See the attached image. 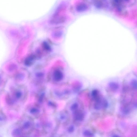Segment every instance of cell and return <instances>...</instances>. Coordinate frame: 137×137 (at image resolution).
Returning a JSON list of instances; mask_svg holds the SVG:
<instances>
[{"label":"cell","instance_id":"6da1fadb","mask_svg":"<svg viewBox=\"0 0 137 137\" xmlns=\"http://www.w3.org/2000/svg\"><path fill=\"white\" fill-rule=\"evenodd\" d=\"M27 89L23 85L13 87L6 96V101L9 105L17 107L21 105L26 100L27 97Z\"/></svg>","mask_w":137,"mask_h":137},{"label":"cell","instance_id":"8992f818","mask_svg":"<svg viewBox=\"0 0 137 137\" xmlns=\"http://www.w3.org/2000/svg\"><path fill=\"white\" fill-rule=\"evenodd\" d=\"M63 73L60 70H56L54 72L53 76L54 81L57 82H60L63 79Z\"/></svg>","mask_w":137,"mask_h":137},{"label":"cell","instance_id":"cb8c5ba5","mask_svg":"<svg viewBox=\"0 0 137 137\" xmlns=\"http://www.w3.org/2000/svg\"><path fill=\"white\" fill-rule=\"evenodd\" d=\"M112 137H119L120 136H119V135H115H115H113L112 136Z\"/></svg>","mask_w":137,"mask_h":137},{"label":"cell","instance_id":"603a6c76","mask_svg":"<svg viewBox=\"0 0 137 137\" xmlns=\"http://www.w3.org/2000/svg\"><path fill=\"white\" fill-rule=\"evenodd\" d=\"M75 128L73 125H71L68 128L67 131L68 133H73L75 130Z\"/></svg>","mask_w":137,"mask_h":137},{"label":"cell","instance_id":"2e32d148","mask_svg":"<svg viewBox=\"0 0 137 137\" xmlns=\"http://www.w3.org/2000/svg\"><path fill=\"white\" fill-rule=\"evenodd\" d=\"M83 135L85 137H93L94 135L90 131L88 130H85L83 131Z\"/></svg>","mask_w":137,"mask_h":137},{"label":"cell","instance_id":"ac0fdd59","mask_svg":"<svg viewBox=\"0 0 137 137\" xmlns=\"http://www.w3.org/2000/svg\"><path fill=\"white\" fill-rule=\"evenodd\" d=\"M79 104L75 102L70 107L71 110L73 112L77 110L78 109Z\"/></svg>","mask_w":137,"mask_h":137},{"label":"cell","instance_id":"5bb4252c","mask_svg":"<svg viewBox=\"0 0 137 137\" xmlns=\"http://www.w3.org/2000/svg\"><path fill=\"white\" fill-rule=\"evenodd\" d=\"M99 94V93L98 90H94L91 92V96H92V98L95 101L100 97Z\"/></svg>","mask_w":137,"mask_h":137},{"label":"cell","instance_id":"9a60e30c","mask_svg":"<svg viewBox=\"0 0 137 137\" xmlns=\"http://www.w3.org/2000/svg\"><path fill=\"white\" fill-rule=\"evenodd\" d=\"M6 116L4 114L3 112L1 111L0 112V122L1 126L5 124V123L6 122Z\"/></svg>","mask_w":137,"mask_h":137},{"label":"cell","instance_id":"30bf717a","mask_svg":"<svg viewBox=\"0 0 137 137\" xmlns=\"http://www.w3.org/2000/svg\"><path fill=\"white\" fill-rule=\"evenodd\" d=\"M106 1V0H93L94 5L96 7L99 9L104 6Z\"/></svg>","mask_w":137,"mask_h":137},{"label":"cell","instance_id":"5b68a950","mask_svg":"<svg viewBox=\"0 0 137 137\" xmlns=\"http://www.w3.org/2000/svg\"><path fill=\"white\" fill-rule=\"evenodd\" d=\"M46 93L45 88H42L37 94V103L42 106V105L47 99Z\"/></svg>","mask_w":137,"mask_h":137},{"label":"cell","instance_id":"e0dca14e","mask_svg":"<svg viewBox=\"0 0 137 137\" xmlns=\"http://www.w3.org/2000/svg\"><path fill=\"white\" fill-rule=\"evenodd\" d=\"M121 111L123 114L127 115L129 114L130 112V110L127 107H122L121 108Z\"/></svg>","mask_w":137,"mask_h":137},{"label":"cell","instance_id":"d4e9b609","mask_svg":"<svg viewBox=\"0 0 137 137\" xmlns=\"http://www.w3.org/2000/svg\"><path fill=\"white\" fill-rule=\"evenodd\" d=\"M135 107H137V103H136L135 105Z\"/></svg>","mask_w":137,"mask_h":137},{"label":"cell","instance_id":"4fadbf2b","mask_svg":"<svg viewBox=\"0 0 137 137\" xmlns=\"http://www.w3.org/2000/svg\"><path fill=\"white\" fill-rule=\"evenodd\" d=\"M35 58L34 56L33 55L29 56L25 60V65L28 66H29L32 65L34 62Z\"/></svg>","mask_w":137,"mask_h":137},{"label":"cell","instance_id":"d6986e66","mask_svg":"<svg viewBox=\"0 0 137 137\" xmlns=\"http://www.w3.org/2000/svg\"><path fill=\"white\" fill-rule=\"evenodd\" d=\"M82 86L79 83H76L73 86V90L75 92H77L79 91L82 88Z\"/></svg>","mask_w":137,"mask_h":137},{"label":"cell","instance_id":"7c38bea8","mask_svg":"<svg viewBox=\"0 0 137 137\" xmlns=\"http://www.w3.org/2000/svg\"><path fill=\"white\" fill-rule=\"evenodd\" d=\"M67 118L66 114L63 112H61L57 116V119L60 122H64L65 121Z\"/></svg>","mask_w":137,"mask_h":137},{"label":"cell","instance_id":"9c48e42d","mask_svg":"<svg viewBox=\"0 0 137 137\" xmlns=\"http://www.w3.org/2000/svg\"><path fill=\"white\" fill-rule=\"evenodd\" d=\"M88 8L87 4L84 2H80L77 5L76 9L78 12H81L86 10L88 9Z\"/></svg>","mask_w":137,"mask_h":137},{"label":"cell","instance_id":"8fae6325","mask_svg":"<svg viewBox=\"0 0 137 137\" xmlns=\"http://www.w3.org/2000/svg\"><path fill=\"white\" fill-rule=\"evenodd\" d=\"M108 86L110 89L112 91L117 90L119 88V85L118 83L114 82H111L109 83Z\"/></svg>","mask_w":137,"mask_h":137},{"label":"cell","instance_id":"7a4b0ae2","mask_svg":"<svg viewBox=\"0 0 137 137\" xmlns=\"http://www.w3.org/2000/svg\"><path fill=\"white\" fill-rule=\"evenodd\" d=\"M34 119L24 114L19 120L17 125L26 136L30 135L33 132L34 129Z\"/></svg>","mask_w":137,"mask_h":137},{"label":"cell","instance_id":"277c9868","mask_svg":"<svg viewBox=\"0 0 137 137\" xmlns=\"http://www.w3.org/2000/svg\"><path fill=\"white\" fill-rule=\"evenodd\" d=\"M65 10V5H61L58 7L50 21L52 24L56 25L63 23L66 20L65 16L64 14Z\"/></svg>","mask_w":137,"mask_h":137},{"label":"cell","instance_id":"44dd1931","mask_svg":"<svg viewBox=\"0 0 137 137\" xmlns=\"http://www.w3.org/2000/svg\"><path fill=\"white\" fill-rule=\"evenodd\" d=\"M108 101L105 99H103L102 102V107L104 109H106L109 106Z\"/></svg>","mask_w":137,"mask_h":137},{"label":"cell","instance_id":"7402d4cb","mask_svg":"<svg viewBox=\"0 0 137 137\" xmlns=\"http://www.w3.org/2000/svg\"><path fill=\"white\" fill-rule=\"evenodd\" d=\"M130 84L131 87L137 89V80H133L131 81Z\"/></svg>","mask_w":137,"mask_h":137},{"label":"cell","instance_id":"ffe728a7","mask_svg":"<svg viewBox=\"0 0 137 137\" xmlns=\"http://www.w3.org/2000/svg\"><path fill=\"white\" fill-rule=\"evenodd\" d=\"M43 47L44 49L47 51H50L51 50V48L49 44L46 42H44L43 44Z\"/></svg>","mask_w":137,"mask_h":137},{"label":"cell","instance_id":"52a82bcc","mask_svg":"<svg viewBox=\"0 0 137 137\" xmlns=\"http://www.w3.org/2000/svg\"><path fill=\"white\" fill-rule=\"evenodd\" d=\"M73 117L75 120L78 121H81L84 119L85 115L82 111L78 110L73 112Z\"/></svg>","mask_w":137,"mask_h":137},{"label":"cell","instance_id":"3957f363","mask_svg":"<svg viewBox=\"0 0 137 137\" xmlns=\"http://www.w3.org/2000/svg\"><path fill=\"white\" fill-rule=\"evenodd\" d=\"M25 112V114L36 119L44 116L45 112L43 107L36 103L29 105L26 108Z\"/></svg>","mask_w":137,"mask_h":137},{"label":"cell","instance_id":"ba28073f","mask_svg":"<svg viewBox=\"0 0 137 137\" xmlns=\"http://www.w3.org/2000/svg\"><path fill=\"white\" fill-rule=\"evenodd\" d=\"M11 134L12 136L14 137L25 136L21 128L17 125L15 128H13Z\"/></svg>","mask_w":137,"mask_h":137}]
</instances>
